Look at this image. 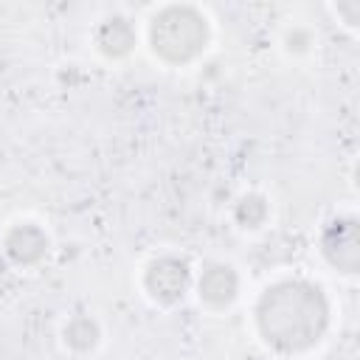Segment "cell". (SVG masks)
<instances>
[{
    "label": "cell",
    "mask_w": 360,
    "mask_h": 360,
    "mask_svg": "<svg viewBox=\"0 0 360 360\" xmlns=\"http://www.w3.org/2000/svg\"><path fill=\"white\" fill-rule=\"evenodd\" d=\"M326 298L307 281H281L270 287L256 309L259 332L278 352H304L326 329Z\"/></svg>",
    "instance_id": "1"
},
{
    "label": "cell",
    "mask_w": 360,
    "mask_h": 360,
    "mask_svg": "<svg viewBox=\"0 0 360 360\" xmlns=\"http://www.w3.org/2000/svg\"><path fill=\"white\" fill-rule=\"evenodd\" d=\"M152 48L166 62H188L194 59L208 39V25L200 11L191 6H169L152 20Z\"/></svg>",
    "instance_id": "2"
},
{
    "label": "cell",
    "mask_w": 360,
    "mask_h": 360,
    "mask_svg": "<svg viewBox=\"0 0 360 360\" xmlns=\"http://www.w3.org/2000/svg\"><path fill=\"white\" fill-rule=\"evenodd\" d=\"M146 287L163 304H172V301L183 298V292L188 287L186 262H180V259H158L146 273Z\"/></svg>",
    "instance_id": "3"
},
{
    "label": "cell",
    "mask_w": 360,
    "mask_h": 360,
    "mask_svg": "<svg viewBox=\"0 0 360 360\" xmlns=\"http://www.w3.org/2000/svg\"><path fill=\"white\" fill-rule=\"evenodd\" d=\"M323 253L335 267H340L346 273L357 270L360 248H357V225H354V219H340V222L329 225V231L323 233Z\"/></svg>",
    "instance_id": "4"
},
{
    "label": "cell",
    "mask_w": 360,
    "mask_h": 360,
    "mask_svg": "<svg viewBox=\"0 0 360 360\" xmlns=\"http://www.w3.org/2000/svg\"><path fill=\"white\" fill-rule=\"evenodd\" d=\"M6 250L17 264H34L45 256L48 239L37 225H17L6 236Z\"/></svg>",
    "instance_id": "5"
},
{
    "label": "cell",
    "mask_w": 360,
    "mask_h": 360,
    "mask_svg": "<svg viewBox=\"0 0 360 360\" xmlns=\"http://www.w3.org/2000/svg\"><path fill=\"white\" fill-rule=\"evenodd\" d=\"M236 287H239L236 273H233L228 264H214V267H208V270L202 273V278H200V295H202L208 304H214V307L231 304L233 295H236Z\"/></svg>",
    "instance_id": "6"
},
{
    "label": "cell",
    "mask_w": 360,
    "mask_h": 360,
    "mask_svg": "<svg viewBox=\"0 0 360 360\" xmlns=\"http://www.w3.org/2000/svg\"><path fill=\"white\" fill-rule=\"evenodd\" d=\"M132 42H135V34L129 22L121 17H112L98 28V45L107 56H124L132 48Z\"/></svg>",
    "instance_id": "7"
},
{
    "label": "cell",
    "mask_w": 360,
    "mask_h": 360,
    "mask_svg": "<svg viewBox=\"0 0 360 360\" xmlns=\"http://www.w3.org/2000/svg\"><path fill=\"white\" fill-rule=\"evenodd\" d=\"M65 338H68V343L73 349H90L96 343V338H98V329H96V323L90 318H73L68 323V329H65Z\"/></svg>",
    "instance_id": "8"
},
{
    "label": "cell",
    "mask_w": 360,
    "mask_h": 360,
    "mask_svg": "<svg viewBox=\"0 0 360 360\" xmlns=\"http://www.w3.org/2000/svg\"><path fill=\"white\" fill-rule=\"evenodd\" d=\"M264 214H267V205H264L262 197H245V200L239 202V208H236L239 222H242V225H250V228H256V225L264 219Z\"/></svg>",
    "instance_id": "9"
}]
</instances>
